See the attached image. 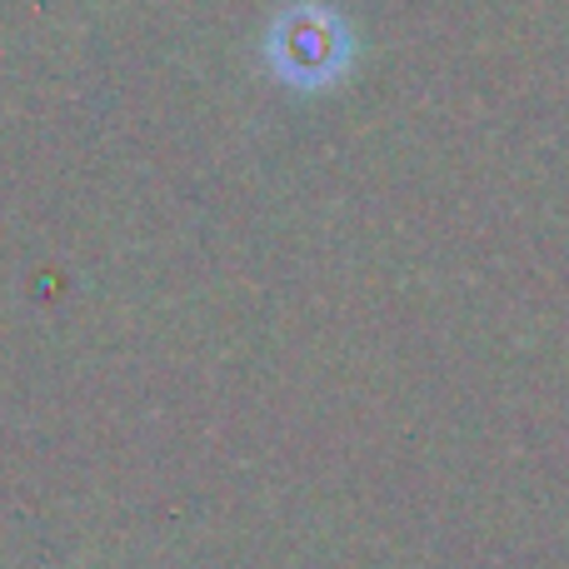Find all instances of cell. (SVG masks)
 Here are the masks:
<instances>
[{"instance_id":"6da1fadb","label":"cell","mask_w":569,"mask_h":569,"mask_svg":"<svg viewBox=\"0 0 569 569\" xmlns=\"http://www.w3.org/2000/svg\"><path fill=\"white\" fill-rule=\"evenodd\" d=\"M266 56H270V70H276L284 86L320 90L350 70L355 36L330 6L300 0V6H290L284 16H276V26H270V36H266Z\"/></svg>"}]
</instances>
